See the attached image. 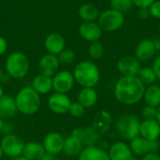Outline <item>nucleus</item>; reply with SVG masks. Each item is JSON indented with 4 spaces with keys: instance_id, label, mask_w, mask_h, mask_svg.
<instances>
[{
    "instance_id": "nucleus-37",
    "label": "nucleus",
    "mask_w": 160,
    "mask_h": 160,
    "mask_svg": "<svg viewBox=\"0 0 160 160\" xmlns=\"http://www.w3.org/2000/svg\"><path fill=\"white\" fill-rule=\"evenodd\" d=\"M158 80L160 81V55H158V57H156V59L153 62V66H152Z\"/></svg>"
},
{
    "instance_id": "nucleus-46",
    "label": "nucleus",
    "mask_w": 160,
    "mask_h": 160,
    "mask_svg": "<svg viewBox=\"0 0 160 160\" xmlns=\"http://www.w3.org/2000/svg\"><path fill=\"white\" fill-rule=\"evenodd\" d=\"M3 126H4V120L0 117V133H1V131H2Z\"/></svg>"
},
{
    "instance_id": "nucleus-44",
    "label": "nucleus",
    "mask_w": 160,
    "mask_h": 160,
    "mask_svg": "<svg viewBox=\"0 0 160 160\" xmlns=\"http://www.w3.org/2000/svg\"><path fill=\"white\" fill-rule=\"evenodd\" d=\"M154 42H155V46H156L157 52H158V51H160V39L159 38H156V39H154Z\"/></svg>"
},
{
    "instance_id": "nucleus-27",
    "label": "nucleus",
    "mask_w": 160,
    "mask_h": 160,
    "mask_svg": "<svg viewBox=\"0 0 160 160\" xmlns=\"http://www.w3.org/2000/svg\"><path fill=\"white\" fill-rule=\"evenodd\" d=\"M145 105L158 108L160 106V86L152 84L145 88V92L142 98Z\"/></svg>"
},
{
    "instance_id": "nucleus-18",
    "label": "nucleus",
    "mask_w": 160,
    "mask_h": 160,
    "mask_svg": "<svg viewBox=\"0 0 160 160\" xmlns=\"http://www.w3.org/2000/svg\"><path fill=\"white\" fill-rule=\"evenodd\" d=\"M66 46V40L64 37L59 33L49 34L44 41V47L48 53L58 55Z\"/></svg>"
},
{
    "instance_id": "nucleus-5",
    "label": "nucleus",
    "mask_w": 160,
    "mask_h": 160,
    "mask_svg": "<svg viewBox=\"0 0 160 160\" xmlns=\"http://www.w3.org/2000/svg\"><path fill=\"white\" fill-rule=\"evenodd\" d=\"M140 125L141 120L135 114L127 113L117 119L115 129L121 138L130 142L140 136Z\"/></svg>"
},
{
    "instance_id": "nucleus-28",
    "label": "nucleus",
    "mask_w": 160,
    "mask_h": 160,
    "mask_svg": "<svg viewBox=\"0 0 160 160\" xmlns=\"http://www.w3.org/2000/svg\"><path fill=\"white\" fill-rule=\"evenodd\" d=\"M99 139H100V134L93 127L83 128L82 142L84 146L96 145L98 142Z\"/></svg>"
},
{
    "instance_id": "nucleus-26",
    "label": "nucleus",
    "mask_w": 160,
    "mask_h": 160,
    "mask_svg": "<svg viewBox=\"0 0 160 160\" xmlns=\"http://www.w3.org/2000/svg\"><path fill=\"white\" fill-rule=\"evenodd\" d=\"M98 8L90 3L82 4L78 9V15L80 19L83 22H95L99 16Z\"/></svg>"
},
{
    "instance_id": "nucleus-16",
    "label": "nucleus",
    "mask_w": 160,
    "mask_h": 160,
    "mask_svg": "<svg viewBox=\"0 0 160 160\" xmlns=\"http://www.w3.org/2000/svg\"><path fill=\"white\" fill-rule=\"evenodd\" d=\"M157 52L154 39L145 38L141 40L135 48V57L141 62H147L154 57Z\"/></svg>"
},
{
    "instance_id": "nucleus-23",
    "label": "nucleus",
    "mask_w": 160,
    "mask_h": 160,
    "mask_svg": "<svg viewBox=\"0 0 160 160\" xmlns=\"http://www.w3.org/2000/svg\"><path fill=\"white\" fill-rule=\"evenodd\" d=\"M17 112L15 98L9 95H4L0 98V117L2 119H10Z\"/></svg>"
},
{
    "instance_id": "nucleus-33",
    "label": "nucleus",
    "mask_w": 160,
    "mask_h": 160,
    "mask_svg": "<svg viewBox=\"0 0 160 160\" xmlns=\"http://www.w3.org/2000/svg\"><path fill=\"white\" fill-rule=\"evenodd\" d=\"M85 108L81 104L79 103L78 101L76 102H71V105L69 107V110H68V113L72 116V117H75V118H80L82 117L84 112H85Z\"/></svg>"
},
{
    "instance_id": "nucleus-45",
    "label": "nucleus",
    "mask_w": 160,
    "mask_h": 160,
    "mask_svg": "<svg viewBox=\"0 0 160 160\" xmlns=\"http://www.w3.org/2000/svg\"><path fill=\"white\" fill-rule=\"evenodd\" d=\"M5 94H4V88H3V86L0 84V98L4 96Z\"/></svg>"
},
{
    "instance_id": "nucleus-43",
    "label": "nucleus",
    "mask_w": 160,
    "mask_h": 160,
    "mask_svg": "<svg viewBox=\"0 0 160 160\" xmlns=\"http://www.w3.org/2000/svg\"><path fill=\"white\" fill-rule=\"evenodd\" d=\"M155 119L158 122V124L160 125V106L157 108V113H156V118Z\"/></svg>"
},
{
    "instance_id": "nucleus-3",
    "label": "nucleus",
    "mask_w": 160,
    "mask_h": 160,
    "mask_svg": "<svg viewBox=\"0 0 160 160\" xmlns=\"http://www.w3.org/2000/svg\"><path fill=\"white\" fill-rule=\"evenodd\" d=\"M14 98L18 112L24 115H33L40 109V95H38L31 86L21 88Z\"/></svg>"
},
{
    "instance_id": "nucleus-24",
    "label": "nucleus",
    "mask_w": 160,
    "mask_h": 160,
    "mask_svg": "<svg viewBox=\"0 0 160 160\" xmlns=\"http://www.w3.org/2000/svg\"><path fill=\"white\" fill-rule=\"evenodd\" d=\"M98 99V92L93 87H82L78 94V102L85 109L94 107Z\"/></svg>"
},
{
    "instance_id": "nucleus-17",
    "label": "nucleus",
    "mask_w": 160,
    "mask_h": 160,
    "mask_svg": "<svg viewBox=\"0 0 160 160\" xmlns=\"http://www.w3.org/2000/svg\"><path fill=\"white\" fill-rule=\"evenodd\" d=\"M140 136L149 141H158L160 137L158 122L156 119H143L141 121Z\"/></svg>"
},
{
    "instance_id": "nucleus-12",
    "label": "nucleus",
    "mask_w": 160,
    "mask_h": 160,
    "mask_svg": "<svg viewBox=\"0 0 160 160\" xmlns=\"http://www.w3.org/2000/svg\"><path fill=\"white\" fill-rule=\"evenodd\" d=\"M107 152L110 160H137V158L129 147V144L123 141L113 142Z\"/></svg>"
},
{
    "instance_id": "nucleus-7",
    "label": "nucleus",
    "mask_w": 160,
    "mask_h": 160,
    "mask_svg": "<svg viewBox=\"0 0 160 160\" xmlns=\"http://www.w3.org/2000/svg\"><path fill=\"white\" fill-rule=\"evenodd\" d=\"M24 142L22 139L15 134L6 135L2 138L0 142V146L4 153V156H7L10 158H17L22 156Z\"/></svg>"
},
{
    "instance_id": "nucleus-11",
    "label": "nucleus",
    "mask_w": 160,
    "mask_h": 160,
    "mask_svg": "<svg viewBox=\"0 0 160 160\" xmlns=\"http://www.w3.org/2000/svg\"><path fill=\"white\" fill-rule=\"evenodd\" d=\"M116 68L122 76H138L142 63L135 56L126 55L117 61Z\"/></svg>"
},
{
    "instance_id": "nucleus-4",
    "label": "nucleus",
    "mask_w": 160,
    "mask_h": 160,
    "mask_svg": "<svg viewBox=\"0 0 160 160\" xmlns=\"http://www.w3.org/2000/svg\"><path fill=\"white\" fill-rule=\"evenodd\" d=\"M30 63L27 56L21 52H13L5 61L6 73L13 79H22L29 71Z\"/></svg>"
},
{
    "instance_id": "nucleus-25",
    "label": "nucleus",
    "mask_w": 160,
    "mask_h": 160,
    "mask_svg": "<svg viewBox=\"0 0 160 160\" xmlns=\"http://www.w3.org/2000/svg\"><path fill=\"white\" fill-rule=\"evenodd\" d=\"M45 153L42 143L38 142H30L24 144L22 157L30 160H39Z\"/></svg>"
},
{
    "instance_id": "nucleus-41",
    "label": "nucleus",
    "mask_w": 160,
    "mask_h": 160,
    "mask_svg": "<svg viewBox=\"0 0 160 160\" xmlns=\"http://www.w3.org/2000/svg\"><path fill=\"white\" fill-rule=\"evenodd\" d=\"M12 131H13V127L10 125V124H5L4 123V126H3V128H2V131H1V133H3L4 134V136H6V135H10V134H13L12 133Z\"/></svg>"
},
{
    "instance_id": "nucleus-32",
    "label": "nucleus",
    "mask_w": 160,
    "mask_h": 160,
    "mask_svg": "<svg viewBox=\"0 0 160 160\" xmlns=\"http://www.w3.org/2000/svg\"><path fill=\"white\" fill-rule=\"evenodd\" d=\"M111 7L113 9L125 13L133 7V3L131 0H111Z\"/></svg>"
},
{
    "instance_id": "nucleus-1",
    "label": "nucleus",
    "mask_w": 160,
    "mask_h": 160,
    "mask_svg": "<svg viewBox=\"0 0 160 160\" xmlns=\"http://www.w3.org/2000/svg\"><path fill=\"white\" fill-rule=\"evenodd\" d=\"M145 88L138 76H122L114 85L113 95L119 103L132 106L143 98Z\"/></svg>"
},
{
    "instance_id": "nucleus-40",
    "label": "nucleus",
    "mask_w": 160,
    "mask_h": 160,
    "mask_svg": "<svg viewBox=\"0 0 160 160\" xmlns=\"http://www.w3.org/2000/svg\"><path fill=\"white\" fill-rule=\"evenodd\" d=\"M141 160H160V156L155 152H152V153H148L146 155H144L143 157L141 158Z\"/></svg>"
},
{
    "instance_id": "nucleus-19",
    "label": "nucleus",
    "mask_w": 160,
    "mask_h": 160,
    "mask_svg": "<svg viewBox=\"0 0 160 160\" xmlns=\"http://www.w3.org/2000/svg\"><path fill=\"white\" fill-rule=\"evenodd\" d=\"M112 124V116L108 111H100L93 119V128L101 135L108 132Z\"/></svg>"
},
{
    "instance_id": "nucleus-31",
    "label": "nucleus",
    "mask_w": 160,
    "mask_h": 160,
    "mask_svg": "<svg viewBox=\"0 0 160 160\" xmlns=\"http://www.w3.org/2000/svg\"><path fill=\"white\" fill-rule=\"evenodd\" d=\"M58 60L60 64L63 65H70L75 61L76 58V53L73 50L71 49H64L58 55Z\"/></svg>"
},
{
    "instance_id": "nucleus-34",
    "label": "nucleus",
    "mask_w": 160,
    "mask_h": 160,
    "mask_svg": "<svg viewBox=\"0 0 160 160\" xmlns=\"http://www.w3.org/2000/svg\"><path fill=\"white\" fill-rule=\"evenodd\" d=\"M157 113V108L145 105L142 110V115L144 119H155Z\"/></svg>"
},
{
    "instance_id": "nucleus-39",
    "label": "nucleus",
    "mask_w": 160,
    "mask_h": 160,
    "mask_svg": "<svg viewBox=\"0 0 160 160\" xmlns=\"http://www.w3.org/2000/svg\"><path fill=\"white\" fill-rule=\"evenodd\" d=\"M138 16L142 19H148L150 17V12H149V8H138Z\"/></svg>"
},
{
    "instance_id": "nucleus-36",
    "label": "nucleus",
    "mask_w": 160,
    "mask_h": 160,
    "mask_svg": "<svg viewBox=\"0 0 160 160\" xmlns=\"http://www.w3.org/2000/svg\"><path fill=\"white\" fill-rule=\"evenodd\" d=\"M133 6L137 7L138 8H149L156 0H131Z\"/></svg>"
},
{
    "instance_id": "nucleus-30",
    "label": "nucleus",
    "mask_w": 160,
    "mask_h": 160,
    "mask_svg": "<svg viewBox=\"0 0 160 160\" xmlns=\"http://www.w3.org/2000/svg\"><path fill=\"white\" fill-rule=\"evenodd\" d=\"M104 54V46L103 44L98 40L95 42H91V44L88 47V55L93 60H98L100 59Z\"/></svg>"
},
{
    "instance_id": "nucleus-50",
    "label": "nucleus",
    "mask_w": 160,
    "mask_h": 160,
    "mask_svg": "<svg viewBox=\"0 0 160 160\" xmlns=\"http://www.w3.org/2000/svg\"><path fill=\"white\" fill-rule=\"evenodd\" d=\"M159 31H160V24H159Z\"/></svg>"
},
{
    "instance_id": "nucleus-14",
    "label": "nucleus",
    "mask_w": 160,
    "mask_h": 160,
    "mask_svg": "<svg viewBox=\"0 0 160 160\" xmlns=\"http://www.w3.org/2000/svg\"><path fill=\"white\" fill-rule=\"evenodd\" d=\"M65 138L58 132H50L48 133L42 142V145L46 153H49L53 156H57L62 153L64 146Z\"/></svg>"
},
{
    "instance_id": "nucleus-22",
    "label": "nucleus",
    "mask_w": 160,
    "mask_h": 160,
    "mask_svg": "<svg viewBox=\"0 0 160 160\" xmlns=\"http://www.w3.org/2000/svg\"><path fill=\"white\" fill-rule=\"evenodd\" d=\"M83 148L84 145L82 144V142L70 135L64 141L62 153L68 158H78Z\"/></svg>"
},
{
    "instance_id": "nucleus-38",
    "label": "nucleus",
    "mask_w": 160,
    "mask_h": 160,
    "mask_svg": "<svg viewBox=\"0 0 160 160\" xmlns=\"http://www.w3.org/2000/svg\"><path fill=\"white\" fill-rule=\"evenodd\" d=\"M8 48V44L7 39L4 37L0 36V56L7 52Z\"/></svg>"
},
{
    "instance_id": "nucleus-48",
    "label": "nucleus",
    "mask_w": 160,
    "mask_h": 160,
    "mask_svg": "<svg viewBox=\"0 0 160 160\" xmlns=\"http://www.w3.org/2000/svg\"><path fill=\"white\" fill-rule=\"evenodd\" d=\"M3 156H4V153H3V151H2V148H1V146H0V160L2 159Z\"/></svg>"
},
{
    "instance_id": "nucleus-9",
    "label": "nucleus",
    "mask_w": 160,
    "mask_h": 160,
    "mask_svg": "<svg viewBox=\"0 0 160 160\" xmlns=\"http://www.w3.org/2000/svg\"><path fill=\"white\" fill-rule=\"evenodd\" d=\"M75 79L72 72L68 70H59L52 77V90L56 93L68 94L73 88Z\"/></svg>"
},
{
    "instance_id": "nucleus-13",
    "label": "nucleus",
    "mask_w": 160,
    "mask_h": 160,
    "mask_svg": "<svg viewBox=\"0 0 160 160\" xmlns=\"http://www.w3.org/2000/svg\"><path fill=\"white\" fill-rule=\"evenodd\" d=\"M38 68L40 74L52 78L59 71L60 62L57 55L46 53L39 59Z\"/></svg>"
},
{
    "instance_id": "nucleus-49",
    "label": "nucleus",
    "mask_w": 160,
    "mask_h": 160,
    "mask_svg": "<svg viewBox=\"0 0 160 160\" xmlns=\"http://www.w3.org/2000/svg\"><path fill=\"white\" fill-rule=\"evenodd\" d=\"M3 75H4V72H3L2 68H0V82H1V79H2V77H3Z\"/></svg>"
},
{
    "instance_id": "nucleus-47",
    "label": "nucleus",
    "mask_w": 160,
    "mask_h": 160,
    "mask_svg": "<svg viewBox=\"0 0 160 160\" xmlns=\"http://www.w3.org/2000/svg\"><path fill=\"white\" fill-rule=\"evenodd\" d=\"M13 160H30V159H27L26 158H24V157L21 156V157H19V158H14Z\"/></svg>"
},
{
    "instance_id": "nucleus-6",
    "label": "nucleus",
    "mask_w": 160,
    "mask_h": 160,
    "mask_svg": "<svg viewBox=\"0 0 160 160\" xmlns=\"http://www.w3.org/2000/svg\"><path fill=\"white\" fill-rule=\"evenodd\" d=\"M98 23L102 31L109 33L116 32L125 23V14L112 8H108L99 13Z\"/></svg>"
},
{
    "instance_id": "nucleus-10",
    "label": "nucleus",
    "mask_w": 160,
    "mask_h": 160,
    "mask_svg": "<svg viewBox=\"0 0 160 160\" xmlns=\"http://www.w3.org/2000/svg\"><path fill=\"white\" fill-rule=\"evenodd\" d=\"M48 108L55 114H65L68 112L71 100L67 94L52 93L48 98Z\"/></svg>"
},
{
    "instance_id": "nucleus-20",
    "label": "nucleus",
    "mask_w": 160,
    "mask_h": 160,
    "mask_svg": "<svg viewBox=\"0 0 160 160\" xmlns=\"http://www.w3.org/2000/svg\"><path fill=\"white\" fill-rule=\"evenodd\" d=\"M78 160H110V158L108 152L103 148L97 145H91L85 146L82 149L78 157Z\"/></svg>"
},
{
    "instance_id": "nucleus-15",
    "label": "nucleus",
    "mask_w": 160,
    "mask_h": 160,
    "mask_svg": "<svg viewBox=\"0 0 160 160\" xmlns=\"http://www.w3.org/2000/svg\"><path fill=\"white\" fill-rule=\"evenodd\" d=\"M80 37L89 42L98 41L102 36V30L96 22H82L78 29Z\"/></svg>"
},
{
    "instance_id": "nucleus-35",
    "label": "nucleus",
    "mask_w": 160,
    "mask_h": 160,
    "mask_svg": "<svg viewBox=\"0 0 160 160\" xmlns=\"http://www.w3.org/2000/svg\"><path fill=\"white\" fill-rule=\"evenodd\" d=\"M150 17L160 20V0H156L149 8Z\"/></svg>"
},
{
    "instance_id": "nucleus-8",
    "label": "nucleus",
    "mask_w": 160,
    "mask_h": 160,
    "mask_svg": "<svg viewBox=\"0 0 160 160\" xmlns=\"http://www.w3.org/2000/svg\"><path fill=\"white\" fill-rule=\"evenodd\" d=\"M129 147L136 158H142L148 153H157L159 149V142L158 140L149 141L138 136L129 142Z\"/></svg>"
},
{
    "instance_id": "nucleus-29",
    "label": "nucleus",
    "mask_w": 160,
    "mask_h": 160,
    "mask_svg": "<svg viewBox=\"0 0 160 160\" xmlns=\"http://www.w3.org/2000/svg\"><path fill=\"white\" fill-rule=\"evenodd\" d=\"M138 77L145 86L154 84L156 82V81L158 80L157 75L152 67H142V68L138 74Z\"/></svg>"
},
{
    "instance_id": "nucleus-21",
    "label": "nucleus",
    "mask_w": 160,
    "mask_h": 160,
    "mask_svg": "<svg viewBox=\"0 0 160 160\" xmlns=\"http://www.w3.org/2000/svg\"><path fill=\"white\" fill-rule=\"evenodd\" d=\"M31 87L38 95H47L52 90V78L39 73L32 80Z\"/></svg>"
},
{
    "instance_id": "nucleus-2",
    "label": "nucleus",
    "mask_w": 160,
    "mask_h": 160,
    "mask_svg": "<svg viewBox=\"0 0 160 160\" xmlns=\"http://www.w3.org/2000/svg\"><path fill=\"white\" fill-rule=\"evenodd\" d=\"M75 82L82 87L95 88L100 80V71L96 63L90 60H84L78 63L72 72Z\"/></svg>"
},
{
    "instance_id": "nucleus-42",
    "label": "nucleus",
    "mask_w": 160,
    "mask_h": 160,
    "mask_svg": "<svg viewBox=\"0 0 160 160\" xmlns=\"http://www.w3.org/2000/svg\"><path fill=\"white\" fill-rule=\"evenodd\" d=\"M39 160H55V156L53 155H51L49 153H44L43 156L39 158Z\"/></svg>"
}]
</instances>
